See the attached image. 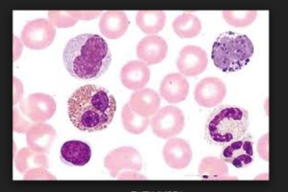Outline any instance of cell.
<instances>
[{
  "label": "cell",
  "mask_w": 288,
  "mask_h": 192,
  "mask_svg": "<svg viewBox=\"0 0 288 192\" xmlns=\"http://www.w3.org/2000/svg\"><path fill=\"white\" fill-rule=\"evenodd\" d=\"M121 120L125 129L130 133L138 135L145 131L150 123V118L144 117L135 112L129 103L122 108Z\"/></svg>",
  "instance_id": "obj_19"
},
{
  "label": "cell",
  "mask_w": 288,
  "mask_h": 192,
  "mask_svg": "<svg viewBox=\"0 0 288 192\" xmlns=\"http://www.w3.org/2000/svg\"><path fill=\"white\" fill-rule=\"evenodd\" d=\"M64 65L73 77L95 79L108 69L111 53L106 41L100 35L82 33L70 39L63 53Z\"/></svg>",
  "instance_id": "obj_2"
},
{
  "label": "cell",
  "mask_w": 288,
  "mask_h": 192,
  "mask_svg": "<svg viewBox=\"0 0 288 192\" xmlns=\"http://www.w3.org/2000/svg\"><path fill=\"white\" fill-rule=\"evenodd\" d=\"M162 153L166 164L169 167L177 170L186 167L192 158L189 144L181 138L169 139L165 144Z\"/></svg>",
  "instance_id": "obj_10"
},
{
  "label": "cell",
  "mask_w": 288,
  "mask_h": 192,
  "mask_svg": "<svg viewBox=\"0 0 288 192\" xmlns=\"http://www.w3.org/2000/svg\"><path fill=\"white\" fill-rule=\"evenodd\" d=\"M150 72L147 64L140 61H131L121 68L120 80L122 84L129 89H142L148 82Z\"/></svg>",
  "instance_id": "obj_13"
},
{
  "label": "cell",
  "mask_w": 288,
  "mask_h": 192,
  "mask_svg": "<svg viewBox=\"0 0 288 192\" xmlns=\"http://www.w3.org/2000/svg\"><path fill=\"white\" fill-rule=\"evenodd\" d=\"M248 111L236 105L216 108L208 116L205 135L212 144L224 146L244 137L249 126Z\"/></svg>",
  "instance_id": "obj_3"
},
{
  "label": "cell",
  "mask_w": 288,
  "mask_h": 192,
  "mask_svg": "<svg viewBox=\"0 0 288 192\" xmlns=\"http://www.w3.org/2000/svg\"><path fill=\"white\" fill-rule=\"evenodd\" d=\"M165 12L161 10H141L136 16V23L140 29L148 34L161 31L166 23Z\"/></svg>",
  "instance_id": "obj_17"
},
{
  "label": "cell",
  "mask_w": 288,
  "mask_h": 192,
  "mask_svg": "<svg viewBox=\"0 0 288 192\" xmlns=\"http://www.w3.org/2000/svg\"><path fill=\"white\" fill-rule=\"evenodd\" d=\"M105 165L113 177L119 179H144L139 175L142 167L139 151L132 146H122L112 151L105 159Z\"/></svg>",
  "instance_id": "obj_5"
},
{
  "label": "cell",
  "mask_w": 288,
  "mask_h": 192,
  "mask_svg": "<svg viewBox=\"0 0 288 192\" xmlns=\"http://www.w3.org/2000/svg\"><path fill=\"white\" fill-rule=\"evenodd\" d=\"M220 159L237 168L248 166L254 160L253 142L244 136L224 145Z\"/></svg>",
  "instance_id": "obj_9"
},
{
  "label": "cell",
  "mask_w": 288,
  "mask_h": 192,
  "mask_svg": "<svg viewBox=\"0 0 288 192\" xmlns=\"http://www.w3.org/2000/svg\"><path fill=\"white\" fill-rule=\"evenodd\" d=\"M172 28L179 37L189 38L196 36L200 33L202 25L200 20L195 15L184 13L174 20Z\"/></svg>",
  "instance_id": "obj_18"
},
{
  "label": "cell",
  "mask_w": 288,
  "mask_h": 192,
  "mask_svg": "<svg viewBox=\"0 0 288 192\" xmlns=\"http://www.w3.org/2000/svg\"><path fill=\"white\" fill-rule=\"evenodd\" d=\"M208 58L206 51L194 45H187L180 51L177 60V67L183 75L194 77L203 72L206 68Z\"/></svg>",
  "instance_id": "obj_8"
},
{
  "label": "cell",
  "mask_w": 288,
  "mask_h": 192,
  "mask_svg": "<svg viewBox=\"0 0 288 192\" xmlns=\"http://www.w3.org/2000/svg\"><path fill=\"white\" fill-rule=\"evenodd\" d=\"M168 47L166 41L157 35H148L142 38L136 47L137 55L146 64H153L162 62L166 57Z\"/></svg>",
  "instance_id": "obj_11"
},
{
  "label": "cell",
  "mask_w": 288,
  "mask_h": 192,
  "mask_svg": "<svg viewBox=\"0 0 288 192\" xmlns=\"http://www.w3.org/2000/svg\"><path fill=\"white\" fill-rule=\"evenodd\" d=\"M185 126L183 112L174 106L160 109L153 116L151 127L153 133L162 139L173 137L179 134Z\"/></svg>",
  "instance_id": "obj_6"
},
{
  "label": "cell",
  "mask_w": 288,
  "mask_h": 192,
  "mask_svg": "<svg viewBox=\"0 0 288 192\" xmlns=\"http://www.w3.org/2000/svg\"><path fill=\"white\" fill-rule=\"evenodd\" d=\"M222 16L229 25L236 27H244L251 24L257 16L255 10H224Z\"/></svg>",
  "instance_id": "obj_20"
},
{
  "label": "cell",
  "mask_w": 288,
  "mask_h": 192,
  "mask_svg": "<svg viewBox=\"0 0 288 192\" xmlns=\"http://www.w3.org/2000/svg\"><path fill=\"white\" fill-rule=\"evenodd\" d=\"M254 52L253 44L247 36L228 31L216 38L211 58L215 65L222 71L235 72L247 64Z\"/></svg>",
  "instance_id": "obj_4"
},
{
  "label": "cell",
  "mask_w": 288,
  "mask_h": 192,
  "mask_svg": "<svg viewBox=\"0 0 288 192\" xmlns=\"http://www.w3.org/2000/svg\"><path fill=\"white\" fill-rule=\"evenodd\" d=\"M159 91L162 97L168 102L177 103L186 98L189 92V83L182 74L169 73L161 81Z\"/></svg>",
  "instance_id": "obj_12"
},
{
  "label": "cell",
  "mask_w": 288,
  "mask_h": 192,
  "mask_svg": "<svg viewBox=\"0 0 288 192\" xmlns=\"http://www.w3.org/2000/svg\"><path fill=\"white\" fill-rule=\"evenodd\" d=\"M128 103L132 110L138 114L150 117L158 111L161 99L154 90L145 88L133 93Z\"/></svg>",
  "instance_id": "obj_14"
},
{
  "label": "cell",
  "mask_w": 288,
  "mask_h": 192,
  "mask_svg": "<svg viewBox=\"0 0 288 192\" xmlns=\"http://www.w3.org/2000/svg\"><path fill=\"white\" fill-rule=\"evenodd\" d=\"M226 94V87L219 78L208 77L196 84L194 98L197 103L205 108H212L221 103Z\"/></svg>",
  "instance_id": "obj_7"
},
{
  "label": "cell",
  "mask_w": 288,
  "mask_h": 192,
  "mask_svg": "<svg viewBox=\"0 0 288 192\" xmlns=\"http://www.w3.org/2000/svg\"><path fill=\"white\" fill-rule=\"evenodd\" d=\"M91 156L90 146L80 140L68 141L63 144L60 149L61 159L69 165L84 166L89 162Z\"/></svg>",
  "instance_id": "obj_15"
},
{
  "label": "cell",
  "mask_w": 288,
  "mask_h": 192,
  "mask_svg": "<svg viewBox=\"0 0 288 192\" xmlns=\"http://www.w3.org/2000/svg\"><path fill=\"white\" fill-rule=\"evenodd\" d=\"M129 21L123 11H110L102 16L100 23L101 31L107 37L117 39L126 32Z\"/></svg>",
  "instance_id": "obj_16"
},
{
  "label": "cell",
  "mask_w": 288,
  "mask_h": 192,
  "mask_svg": "<svg viewBox=\"0 0 288 192\" xmlns=\"http://www.w3.org/2000/svg\"><path fill=\"white\" fill-rule=\"evenodd\" d=\"M116 108L113 95L106 88L95 84L80 87L68 100L70 120L82 131L105 129L113 121Z\"/></svg>",
  "instance_id": "obj_1"
}]
</instances>
